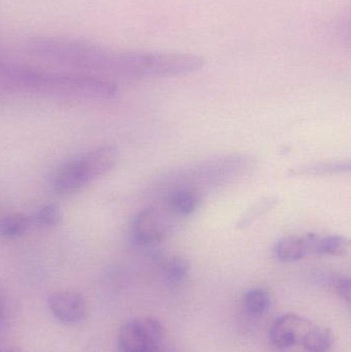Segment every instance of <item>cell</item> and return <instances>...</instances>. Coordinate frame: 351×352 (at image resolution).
<instances>
[{
  "label": "cell",
  "mask_w": 351,
  "mask_h": 352,
  "mask_svg": "<svg viewBox=\"0 0 351 352\" xmlns=\"http://www.w3.org/2000/svg\"><path fill=\"white\" fill-rule=\"evenodd\" d=\"M117 87L109 78L80 72H55L12 59L0 53V97L3 95H56L109 99Z\"/></svg>",
  "instance_id": "cell-1"
},
{
  "label": "cell",
  "mask_w": 351,
  "mask_h": 352,
  "mask_svg": "<svg viewBox=\"0 0 351 352\" xmlns=\"http://www.w3.org/2000/svg\"><path fill=\"white\" fill-rule=\"evenodd\" d=\"M25 49L33 57L47 63L96 76H117L120 51L90 41L58 36H34L27 39Z\"/></svg>",
  "instance_id": "cell-2"
},
{
  "label": "cell",
  "mask_w": 351,
  "mask_h": 352,
  "mask_svg": "<svg viewBox=\"0 0 351 352\" xmlns=\"http://www.w3.org/2000/svg\"><path fill=\"white\" fill-rule=\"evenodd\" d=\"M120 152L111 144L99 146L66 163L56 175L54 190L60 196H71L91 182L109 173L117 165Z\"/></svg>",
  "instance_id": "cell-3"
},
{
  "label": "cell",
  "mask_w": 351,
  "mask_h": 352,
  "mask_svg": "<svg viewBox=\"0 0 351 352\" xmlns=\"http://www.w3.org/2000/svg\"><path fill=\"white\" fill-rule=\"evenodd\" d=\"M165 338V329L159 320L138 318L124 324L117 333L120 352H158Z\"/></svg>",
  "instance_id": "cell-4"
},
{
  "label": "cell",
  "mask_w": 351,
  "mask_h": 352,
  "mask_svg": "<svg viewBox=\"0 0 351 352\" xmlns=\"http://www.w3.org/2000/svg\"><path fill=\"white\" fill-rule=\"evenodd\" d=\"M169 226L168 217L162 209L146 207L134 219L132 238L138 246L152 248L166 238Z\"/></svg>",
  "instance_id": "cell-5"
},
{
  "label": "cell",
  "mask_w": 351,
  "mask_h": 352,
  "mask_svg": "<svg viewBox=\"0 0 351 352\" xmlns=\"http://www.w3.org/2000/svg\"><path fill=\"white\" fill-rule=\"evenodd\" d=\"M49 311L64 324H78L88 316V303L82 294L71 289L55 292L49 297Z\"/></svg>",
  "instance_id": "cell-6"
},
{
  "label": "cell",
  "mask_w": 351,
  "mask_h": 352,
  "mask_svg": "<svg viewBox=\"0 0 351 352\" xmlns=\"http://www.w3.org/2000/svg\"><path fill=\"white\" fill-rule=\"evenodd\" d=\"M313 322L297 314H288L274 320L270 329L269 338L272 345L280 351H286L301 344Z\"/></svg>",
  "instance_id": "cell-7"
},
{
  "label": "cell",
  "mask_w": 351,
  "mask_h": 352,
  "mask_svg": "<svg viewBox=\"0 0 351 352\" xmlns=\"http://www.w3.org/2000/svg\"><path fill=\"white\" fill-rule=\"evenodd\" d=\"M317 237L315 234H307L305 236H288L282 238L274 245V258L282 263L303 260L313 254Z\"/></svg>",
  "instance_id": "cell-8"
},
{
  "label": "cell",
  "mask_w": 351,
  "mask_h": 352,
  "mask_svg": "<svg viewBox=\"0 0 351 352\" xmlns=\"http://www.w3.org/2000/svg\"><path fill=\"white\" fill-rule=\"evenodd\" d=\"M166 209L177 217H188L198 210L201 204L199 192L189 188L177 186L167 192Z\"/></svg>",
  "instance_id": "cell-9"
},
{
  "label": "cell",
  "mask_w": 351,
  "mask_h": 352,
  "mask_svg": "<svg viewBox=\"0 0 351 352\" xmlns=\"http://www.w3.org/2000/svg\"><path fill=\"white\" fill-rule=\"evenodd\" d=\"M350 161H326L291 169L292 176H326L350 173Z\"/></svg>",
  "instance_id": "cell-10"
},
{
  "label": "cell",
  "mask_w": 351,
  "mask_h": 352,
  "mask_svg": "<svg viewBox=\"0 0 351 352\" xmlns=\"http://www.w3.org/2000/svg\"><path fill=\"white\" fill-rule=\"evenodd\" d=\"M301 345L308 352H329L333 345V335L329 329L313 324L305 334Z\"/></svg>",
  "instance_id": "cell-11"
},
{
  "label": "cell",
  "mask_w": 351,
  "mask_h": 352,
  "mask_svg": "<svg viewBox=\"0 0 351 352\" xmlns=\"http://www.w3.org/2000/svg\"><path fill=\"white\" fill-rule=\"evenodd\" d=\"M31 221L22 213H12L0 219V237L16 239L27 233Z\"/></svg>",
  "instance_id": "cell-12"
},
{
  "label": "cell",
  "mask_w": 351,
  "mask_h": 352,
  "mask_svg": "<svg viewBox=\"0 0 351 352\" xmlns=\"http://www.w3.org/2000/svg\"><path fill=\"white\" fill-rule=\"evenodd\" d=\"M348 250V242L339 235H329L325 237L317 236L315 240L313 254L315 256H344Z\"/></svg>",
  "instance_id": "cell-13"
},
{
  "label": "cell",
  "mask_w": 351,
  "mask_h": 352,
  "mask_svg": "<svg viewBox=\"0 0 351 352\" xmlns=\"http://www.w3.org/2000/svg\"><path fill=\"white\" fill-rule=\"evenodd\" d=\"M270 305H271V298L265 289H251L243 296V306L251 316H262L269 309Z\"/></svg>",
  "instance_id": "cell-14"
},
{
  "label": "cell",
  "mask_w": 351,
  "mask_h": 352,
  "mask_svg": "<svg viewBox=\"0 0 351 352\" xmlns=\"http://www.w3.org/2000/svg\"><path fill=\"white\" fill-rule=\"evenodd\" d=\"M190 264L185 258L175 256L167 262L164 269L165 279L170 285H179L189 276Z\"/></svg>",
  "instance_id": "cell-15"
},
{
  "label": "cell",
  "mask_w": 351,
  "mask_h": 352,
  "mask_svg": "<svg viewBox=\"0 0 351 352\" xmlns=\"http://www.w3.org/2000/svg\"><path fill=\"white\" fill-rule=\"evenodd\" d=\"M61 209L55 204L45 205L37 210L34 215V223L39 227L54 228L61 223Z\"/></svg>",
  "instance_id": "cell-16"
},
{
  "label": "cell",
  "mask_w": 351,
  "mask_h": 352,
  "mask_svg": "<svg viewBox=\"0 0 351 352\" xmlns=\"http://www.w3.org/2000/svg\"><path fill=\"white\" fill-rule=\"evenodd\" d=\"M278 203L276 199L267 198L264 200L260 201L257 204L253 205L251 209L247 210V212L241 217L240 221H239V227L245 228L247 226L251 225L256 219L261 217L262 215L265 214L266 212L273 208L274 205Z\"/></svg>",
  "instance_id": "cell-17"
},
{
  "label": "cell",
  "mask_w": 351,
  "mask_h": 352,
  "mask_svg": "<svg viewBox=\"0 0 351 352\" xmlns=\"http://www.w3.org/2000/svg\"><path fill=\"white\" fill-rule=\"evenodd\" d=\"M329 285L342 299L350 302L351 283L350 277L343 275H332L329 277Z\"/></svg>",
  "instance_id": "cell-18"
},
{
  "label": "cell",
  "mask_w": 351,
  "mask_h": 352,
  "mask_svg": "<svg viewBox=\"0 0 351 352\" xmlns=\"http://www.w3.org/2000/svg\"><path fill=\"white\" fill-rule=\"evenodd\" d=\"M12 304L5 287L0 283V333L5 330L10 318Z\"/></svg>",
  "instance_id": "cell-19"
},
{
  "label": "cell",
  "mask_w": 351,
  "mask_h": 352,
  "mask_svg": "<svg viewBox=\"0 0 351 352\" xmlns=\"http://www.w3.org/2000/svg\"><path fill=\"white\" fill-rule=\"evenodd\" d=\"M0 352H19L16 349H6V347H0Z\"/></svg>",
  "instance_id": "cell-20"
}]
</instances>
